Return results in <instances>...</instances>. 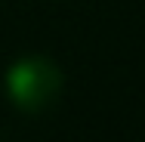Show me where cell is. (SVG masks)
Segmentation results:
<instances>
[{
    "label": "cell",
    "instance_id": "6da1fadb",
    "mask_svg": "<svg viewBox=\"0 0 145 142\" xmlns=\"http://www.w3.org/2000/svg\"><path fill=\"white\" fill-rule=\"evenodd\" d=\"M62 93V71L46 56H25L6 71V96L25 114L46 111Z\"/></svg>",
    "mask_w": 145,
    "mask_h": 142
}]
</instances>
